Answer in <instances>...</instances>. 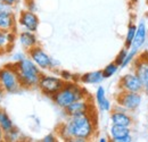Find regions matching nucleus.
<instances>
[{
    "label": "nucleus",
    "instance_id": "nucleus-1",
    "mask_svg": "<svg viewBox=\"0 0 148 142\" xmlns=\"http://www.w3.org/2000/svg\"><path fill=\"white\" fill-rule=\"evenodd\" d=\"M57 132L58 137L65 141H71L74 138H82L87 141L91 140L97 132V124L92 111L67 117L65 122L58 126Z\"/></svg>",
    "mask_w": 148,
    "mask_h": 142
},
{
    "label": "nucleus",
    "instance_id": "nucleus-2",
    "mask_svg": "<svg viewBox=\"0 0 148 142\" xmlns=\"http://www.w3.org/2000/svg\"><path fill=\"white\" fill-rule=\"evenodd\" d=\"M86 97H88L87 91L76 82L71 81V82H65L64 87L51 97V100L54 101L56 106L64 110L67 106L73 104L74 101L83 99Z\"/></svg>",
    "mask_w": 148,
    "mask_h": 142
},
{
    "label": "nucleus",
    "instance_id": "nucleus-3",
    "mask_svg": "<svg viewBox=\"0 0 148 142\" xmlns=\"http://www.w3.org/2000/svg\"><path fill=\"white\" fill-rule=\"evenodd\" d=\"M14 66L18 74L22 88H25V89L38 88L42 71L31 60V58L25 57L21 61L14 64Z\"/></svg>",
    "mask_w": 148,
    "mask_h": 142
},
{
    "label": "nucleus",
    "instance_id": "nucleus-4",
    "mask_svg": "<svg viewBox=\"0 0 148 142\" xmlns=\"http://www.w3.org/2000/svg\"><path fill=\"white\" fill-rule=\"evenodd\" d=\"M0 85L7 93H17L22 90V84L15 66H5L0 68Z\"/></svg>",
    "mask_w": 148,
    "mask_h": 142
},
{
    "label": "nucleus",
    "instance_id": "nucleus-5",
    "mask_svg": "<svg viewBox=\"0 0 148 142\" xmlns=\"http://www.w3.org/2000/svg\"><path fill=\"white\" fill-rule=\"evenodd\" d=\"M65 82L59 77L53 74H41L40 80H39V84L38 88L40 91L47 96V97H53L55 93H57L59 90L64 87Z\"/></svg>",
    "mask_w": 148,
    "mask_h": 142
},
{
    "label": "nucleus",
    "instance_id": "nucleus-6",
    "mask_svg": "<svg viewBox=\"0 0 148 142\" xmlns=\"http://www.w3.org/2000/svg\"><path fill=\"white\" fill-rule=\"evenodd\" d=\"M143 104V93L140 92H125L120 91L116 96V105L124 108L127 111H136Z\"/></svg>",
    "mask_w": 148,
    "mask_h": 142
},
{
    "label": "nucleus",
    "instance_id": "nucleus-7",
    "mask_svg": "<svg viewBox=\"0 0 148 142\" xmlns=\"http://www.w3.org/2000/svg\"><path fill=\"white\" fill-rule=\"evenodd\" d=\"M26 53H27V57L31 58V60L42 72L53 71V57H50L39 44L27 50Z\"/></svg>",
    "mask_w": 148,
    "mask_h": 142
},
{
    "label": "nucleus",
    "instance_id": "nucleus-8",
    "mask_svg": "<svg viewBox=\"0 0 148 142\" xmlns=\"http://www.w3.org/2000/svg\"><path fill=\"white\" fill-rule=\"evenodd\" d=\"M119 89L120 91L125 92H140L144 91V84L140 81L139 76L134 72H129L121 76L119 81Z\"/></svg>",
    "mask_w": 148,
    "mask_h": 142
},
{
    "label": "nucleus",
    "instance_id": "nucleus-9",
    "mask_svg": "<svg viewBox=\"0 0 148 142\" xmlns=\"http://www.w3.org/2000/svg\"><path fill=\"white\" fill-rule=\"evenodd\" d=\"M17 24L26 31L37 32L38 29H39V25H40V19H39L38 15L34 12L25 9V10L19 12Z\"/></svg>",
    "mask_w": 148,
    "mask_h": 142
},
{
    "label": "nucleus",
    "instance_id": "nucleus-10",
    "mask_svg": "<svg viewBox=\"0 0 148 142\" xmlns=\"http://www.w3.org/2000/svg\"><path fill=\"white\" fill-rule=\"evenodd\" d=\"M111 122L113 125H120V126H127V127H132L133 126V118L127 111L124 108L116 105L111 110Z\"/></svg>",
    "mask_w": 148,
    "mask_h": 142
},
{
    "label": "nucleus",
    "instance_id": "nucleus-11",
    "mask_svg": "<svg viewBox=\"0 0 148 142\" xmlns=\"http://www.w3.org/2000/svg\"><path fill=\"white\" fill-rule=\"evenodd\" d=\"M92 104L91 101L88 99V97L76 100L73 104H71L70 106H67L64 109V113L66 115V117L70 116H76V115H82V114H88L92 111Z\"/></svg>",
    "mask_w": 148,
    "mask_h": 142
},
{
    "label": "nucleus",
    "instance_id": "nucleus-12",
    "mask_svg": "<svg viewBox=\"0 0 148 142\" xmlns=\"http://www.w3.org/2000/svg\"><path fill=\"white\" fill-rule=\"evenodd\" d=\"M148 38V30H147V24L144 19H141L138 25H137V32L133 39V42L131 44V47L129 48L130 51H132L133 53L138 55V53L140 51V49L144 47V44L146 43Z\"/></svg>",
    "mask_w": 148,
    "mask_h": 142
},
{
    "label": "nucleus",
    "instance_id": "nucleus-13",
    "mask_svg": "<svg viewBox=\"0 0 148 142\" xmlns=\"http://www.w3.org/2000/svg\"><path fill=\"white\" fill-rule=\"evenodd\" d=\"M133 64H134L133 72L139 76L144 87L148 85V58L146 59L141 57H136Z\"/></svg>",
    "mask_w": 148,
    "mask_h": 142
},
{
    "label": "nucleus",
    "instance_id": "nucleus-14",
    "mask_svg": "<svg viewBox=\"0 0 148 142\" xmlns=\"http://www.w3.org/2000/svg\"><path fill=\"white\" fill-rule=\"evenodd\" d=\"M95 99H96V104L97 107L100 111H111L113 109L112 107L111 100L107 98L106 96V90L103 85H98V88L96 90V93H95Z\"/></svg>",
    "mask_w": 148,
    "mask_h": 142
},
{
    "label": "nucleus",
    "instance_id": "nucleus-15",
    "mask_svg": "<svg viewBox=\"0 0 148 142\" xmlns=\"http://www.w3.org/2000/svg\"><path fill=\"white\" fill-rule=\"evenodd\" d=\"M18 40L21 47L24 49V51L30 50L31 48L38 46V38L36 36V32H31V31H22L18 33Z\"/></svg>",
    "mask_w": 148,
    "mask_h": 142
},
{
    "label": "nucleus",
    "instance_id": "nucleus-16",
    "mask_svg": "<svg viewBox=\"0 0 148 142\" xmlns=\"http://www.w3.org/2000/svg\"><path fill=\"white\" fill-rule=\"evenodd\" d=\"M17 19L15 14L0 13V31L1 32H15Z\"/></svg>",
    "mask_w": 148,
    "mask_h": 142
},
{
    "label": "nucleus",
    "instance_id": "nucleus-17",
    "mask_svg": "<svg viewBox=\"0 0 148 142\" xmlns=\"http://www.w3.org/2000/svg\"><path fill=\"white\" fill-rule=\"evenodd\" d=\"M104 75H103V71H92V72H87L84 74H82L79 77V81L82 84L86 85H98L101 84V82L104 81Z\"/></svg>",
    "mask_w": 148,
    "mask_h": 142
},
{
    "label": "nucleus",
    "instance_id": "nucleus-18",
    "mask_svg": "<svg viewBox=\"0 0 148 142\" xmlns=\"http://www.w3.org/2000/svg\"><path fill=\"white\" fill-rule=\"evenodd\" d=\"M110 139L113 142H117L120 139L132 134V130L131 127H127V126H120V125H113L110 127Z\"/></svg>",
    "mask_w": 148,
    "mask_h": 142
},
{
    "label": "nucleus",
    "instance_id": "nucleus-19",
    "mask_svg": "<svg viewBox=\"0 0 148 142\" xmlns=\"http://www.w3.org/2000/svg\"><path fill=\"white\" fill-rule=\"evenodd\" d=\"M14 32H0V53L7 50L12 43H14Z\"/></svg>",
    "mask_w": 148,
    "mask_h": 142
},
{
    "label": "nucleus",
    "instance_id": "nucleus-20",
    "mask_svg": "<svg viewBox=\"0 0 148 142\" xmlns=\"http://www.w3.org/2000/svg\"><path fill=\"white\" fill-rule=\"evenodd\" d=\"M0 127L2 128L3 132H8V131H10L12 128L15 127V125L13 123L12 118L9 117V115L3 110L0 115Z\"/></svg>",
    "mask_w": 148,
    "mask_h": 142
},
{
    "label": "nucleus",
    "instance_id": "nucleus-21",
    "mask_svg": "<svg viewBox=\"0 0 148 142\" xmlns=\"http://www.w3.org/2000/svg\"><path fill=\"white\" fill-rule=\"evenodd\" d=\"M137 32V25L134 23H130L127 29V33H125V40H124V47L129 49L133 42V39Z\"/></svg>",
    "mask_w": 148,
    "mask_h": 142
},
{
    "label": "nucleus",
    "instance_id": "nucleus-22",
    "mask_svg": "<svg viewBox=\"0 0 148 142\" xmlns=\"http://www.w3.org/2000/svg\"><path fill=\"white\" fill-rule=\"evenodd\" d=\"M119 68H120V66L115 63V61H112L110 64H107L105 67H104V70H101L103 71V75H104V79L106 80V79H111L112 76H114L117 71H119Z\"/></svg>",
    "mask_w": 148,
    "mask_h": 142
},
{
    "label": "nucleus",
    "instance_id": "nucleus-23",
    "mask_svg": "<svg viewBox=\"0 0 148 142\" xmlns=\"http://www.w3.org/2000/svg\"><path fill=\"white\" fill-rule=\"evenodd\" d=\"M19 138H21V132L16 127L12 128L8 132H5V134H3V140H6V141H17L19 140Z\"/></svg>",
    "mask_w": 148,
    "mask_h": 142
},
{
    "label": "nucleus",
    "instance_id": "nucleus-24",
    "mask_svg": "<svg viewBox=\"0 0 148 142\" xmlns=\"http://www.w3.org/2000/svg\"><path fill=\"white\" fill-rule=\"evenodd\" d=\"M128 53H129V49L124 47L123 49H121V50L119 51V53L116 55V58H115V60H114V61H115V63H116V64L120 66V65L123 63V60L125 59V57H127Z\"/></svg>",
    "mask_w": 148,
    "mask_h": 142
},
{
    "label": "nucleus",
    "instance_id": "nucleus-25",
    "mask_svg": "<svg viewBox=\"0 0 148 142\" xmlns=\"http://www.w3.org/2000/svg\"><path fill=\"white\" fill-rule=\"evenodd\" d=\"M0 13H9V14H15V6L6 3L3 1H0Z\"/></svg>",
    "mask_w": 148,
    "mask_h": 142
},
{
    "label": "nucleus",
    "instance_id": "nucleus-26",
    "mask_svg": "<svg viewBox=\"0 0 148 142\" xmlns=\"http://www.w3.org/2000/svg\"><path fill=\"white\" fill-rule=\"evenodd\" d=\"M59 77H60L64 82H71V81H73V74H72L71 72L66 71V70L59 71Z\"/></svg>",
    "mask_w": 148,
    "mask_h": 142
},
{
    "label": "nucleus",
    "instance_id": "nucleus-27",
    "mask_svg": "<svg viewBox=\"0 0 148 142\" xmlns=\"http://www.w3.org/2000/svg\"><path fill=\"white\" fill-rule=\"evenodd\" d=\"M25 57H27V53H25L24 51H17V53H14L12 55V60L14 61V64L21 61L22 59H24Z\"/></svg>",
    "mask_w": 148,
    "mask_h": 142
},
{
    "label": "nucleus",
    "instance_id": "nucleus-28",
    "mask_svg": "<svg viewBox=\"0 0 148 142\" xmlns=\"http://www.w3.org/2000/svg\"><path fill=\"white\" fill-rule=\"evenodd\" d=\"M26 9L31 12H37V5L34 0H26Z\"/></svg>",
    "mask_w": 148,
    "mask_h": 142
},
{
    "label": "nucleus",
    "instance_id": "nucleus-29",
    "mask_svg": "<svg viewBox=\"0 0 148 142\" xmlns=\"http://www.w3.org/2000/svg\"><path fill=\"white\" fill-rule=\"evenodd\" d=\"M41 141L42 142H55V141H57V137H56L55 134H53V133H49V134H47L46 137H43Z\"/></svg>",
    "mask_w": 148,
    "mask_h": 142
},
{
    "label": "nucleus",
    "instance_id": "nucleus-30",
    "mask_svg": "<svg viewBox=\"0 0 148 142\" xmlns=\"http://www.w3.org/2000/svg\"><path fill=\"white\" fill-rule=\"evenodd\" d=\"M59 66H60V63L55 59V58H53V71H55L57 68H59Z\"/></svg>",
    "mask_w": 148,
    "mask_h": 142
},
{
    "label": "nucleus",
    "instance_id": "nucleus-31",
    "mask_svg": "<svg viewBox=\"0 0 148 142\" xmlns=\"http://www.w3.org/2000/svg\"><path fill=\"white\" fill-rule=\"evenodd\" d=\"M5 93H6V91H5L3 88L0 85V104H1V101L3 100V98H5Z\"/></svg>",
    "mask_w": 148,
    "mask_h": 142
},
{
    "label": "nucleus",
    "instance_id": "nucleus-32",
    "mask_svg": "<svg viewBox=\"0 0 148 142\" xmlns=\"http://www.w3.org/2000/svg\"><path fill=\"white\" fill-rule=\"evenodd\" d=\"M1 1H3V2H6V3H9V5L15 6V5L18 2L19 0H1Z\"/></svg>",
    "mask_w": 148,
    "mask_h": 142
},
{
    "label": "nucleus",
    "instance_id": "nucleus-33",
    "mask_svg": "<svg viewBox=\"0 0 148 142\" xmlns=\"http://www.w3.org/2000/svg\"><path fill=\"white\" fill-rule=\"evenodd\" d=\"M108 141V139L106 138V137H100L99 139H98V142H107Z\"/></svg>",
    "mask_w": 148,
    "mask_h": 142
},
{
    "label": "nucleus",
    "instance_id": "nucleus-34",
    "mask_svg": "<svg viewBox=\"0 0 148 142\" xmlns=\"http://www.w3.org/2000/svg\"><path fill=\"white\" fill-rule=\"evenodd\" d=\"M143 93H144V94L148 98V85L144 87V91H143Z\"/></svg>",
    "mask_w": 148,
    "mask_h": 142
},
{
    "label": "nucleus",
    "instance_id": "nucleus-35",
    "mask_svg": "<svg viewBox=\"0 0 148 142\" xmlns=\"http://www.w3.org/2000/svg\"><path fill=\"white\" fill-rule=\"evenodd\" d=\"M3 134H5V132L2 131V128L0 127V141H2L3 140Z\"/></svg>",
    "mask_w": 148,
    "mask_h": 142
},
{
    "label": "nucleus",
    "instance_id": "nucleus-36",
    "mask_svg": "<svg viewBox=\"0 0 148 142\" xmlns=\"http://www.w3.org/2000/svg\"><path fill=\"white\" fill-rule=\"evenodd\" d=\"M131 1V3H137L138 2V0H130Z\"/></svg>",
    "mask_w": 148,
    "mask_h": 142
},
{
    "label": "nucleus",
    "instance_id": "nucleus-37",
    "mask_svg": "<svg viewBox=\"0 0 148 142\" xmlns=\"http://www.w3.org/2000/svg\"><path fill=\"white\" fill-rule=\"evenodd\" d=\"M146 44H147V49H148V38H147V41H146Z\"/></svg>",
    "mask_w": 148,
    "mask_h": 142
},
{
    "label": "nucleus",
    "instance_id": "nucleus-38",
    "mask_svg": "<svg viewBox=\"0 0 148 142\" xmlns=\"http://www.w3.org/2000/svg\"><path fill=\"white\" fill-rule=\"evenodd\" d=\"M1 113H2V109H1V108H0V115H1Z\"/></svg>",
    "mask_w": 148,
    "mask_h": 142
},
{
    "label": "nucleus",
    "instance_id": "nucleus-39",
    "mask_svg": "<svg viewBox=\"0 0 148 142\" xmlns=\"http://www.w3.org/2000/svg\"><path fill=\"white\" fill-rule=\"evenodd\" d=\"M147 15H148V9H147Z\"/></svg>",
    "mask_w": 148,
    "mask_h": 142
},
{
    "label": "nucleus",
    "instance_id": "nucleus-40",
    "mask_svg": "<svg viewBox=\"0 0 148 142\" xmlns=\"http://www.w3.org/2000/svg\"><path fill=\"white\" fill-rule=\"evenodd\" d=\"M0 32H1V31H0Z\"/></svg>",
    "mask_w": 148,
    "mask_h": 142
},
{
    "label": "nucleus",
    "instance_id": "nucleus-41",
    "mask_svg": "<svg viewBox=\"0 0 148 142\" xmlns=\"http://www.w3.org/2000/svg\"><path fill=\"white\" fill-rule=\"evenodd\" d=\"M0 1H1V0H0Z\"/></svg>",
    "mask_w": 148,
    "mask_h": 142
}]
</instances>
